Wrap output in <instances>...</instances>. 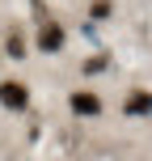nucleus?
<instances>
[{
	"instance_id": "nucleus-1",
	"label": "nucleus",
	"mask_w": 152,
	"mask_h": 161,
	"mask_svg": "<svg viewBox=\"0 0 152 161\" xmlns=\"http://www.w3.org/2000/svg\"><path fill=\"white\" fill-rule=\"evenodd\" d=\"M0 102H4L8 110H25V106H30V89H25L21 80H0Z\"/></svg>"
},
{
	"instance_id": "nucleus-2",
	"label": "nucleus",
	"mask_w": 152,
	"mask_h": 161,
	"mask_svg": "<svg viewBox=\"0 0 152 161\" xmlns=\"http://www.w3.org/2000/svg\"><path fill=\"white\" fill-rule=\"evenodd\" d=\"M38 47H42V51H59V47H64V30H59L51 17L42 21V30H38Z\"/></svg>"
},
{
	"instance_id": "nucleus-3",
	"label": "nucleus",
	"mask_w": 152,
	"mask_h": 161,
	"mask_svg": "<svg viewBox=\"0 0 152 161\" xmlns=\"http://www.w3.org/2000/svg\"><path fill=\"white\" fill-rule=\"evenodd\" d=\"M72 110L76 114H102V97L89 93V89H76L72 93Z\"/></svg>"
},
{
	"instance_id": "nucleus-4",
	"label": "nucleus",
	"mask_w": 152,
	"mask_h": 161,
	"mask_svg": "<svg viewBox=\"0 0 152 161\" xmlns=\"http://www.w3.org/2000/svg\"><path fill=\"white\" fill-rule=\"evenodd\" d=\"M144 110H152V97L144 93V89H135V93L127 97V114H144Z\"/></svg>"
},
{
	"instance_id": "nucleus-5",
	"label": "nucleus",
	"mask_w": 152,
	"mask_h": 161,
	"mask_svg": "<svg viewBox=\"0 0 152 161\" xmlns=\"http://www.w3.org/2000/svg\"><path fill=\"white\" fill-rule=\"evenodd\" d=\"M4 51H8L13 59H21V55H25V38H21V30H8V38H4Z\"/></svg>"
}]
</instances>
